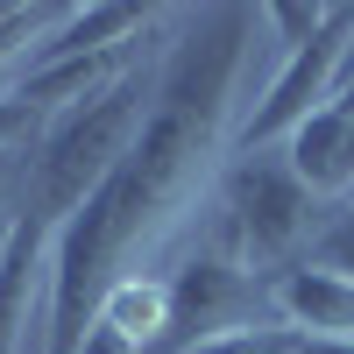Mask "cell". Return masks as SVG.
<instances>
[{
  "mask_svg": "<svg viewBox=\"0 0 354 354\" xmlns=\"http://www.w3.org/2000/svg\"><path fill=\"white\" fill-rule=\"evenodd\" d=\"M255 28H262V8H198L177 28L149 85L142 135L50 248L43 354H78V340L100 319V298L121 277H135L142 255L192 213V198L205 192L213 163L234 142V85H241Z\"/></svg>",
  "mask_w": 354,
  "mask_h": 354,
  "instance_id": "6da1fadb",
  "label": "cell"
},
{
  "mask_svg": "<svg viewBox=\"0 0 354 354\" xmlns=\"http://www.w3.org/2000/svg\"><path fill=\"white\" fill-rule=\"evenodd\" d=\"M149 85H156V78L128 71L106 100L78 106V113H64V121H50V128L36 135V156H21L15 220H36L43 234H64V227L85 213V198L113 177V163L128 156V142L142 135Z\"/></svg>",
  "mask_w": 354,
  "mask_h": 354,
  "instance_id": "7a4b0ae2",
  "label": "cell"
},
{
  "mask_svg": "<svg viewBox=\"0 0 354 354\" xmlns=\"http://www.w3.org/2000/svg\"><path fill=\"white\" fill-rule=\"evenodd\" d=\"M312 213L319 198L290 177L283 156H234L227 177H220V255H234L248 277L277 270L312 241Z\"/></svg>",
  "mask_w": 354,
  "mask_h": 354,
  "instance_id": "3957f363",
  "label": "cell"
},
{
  "mask_svg": "<svg viewBox=\"0 0 354 354\" xmlns=\"http://www.w3.org/2000/svg\"><path fill=\"white\" fill-rule=\"evenodd\" d=\"M347 50H354V0H340V8L326 15V28L283 57V71L262 85V100L241 128H234V156H270L277 142H290L319 106H333V85L347 71Z\"/></svg>",
  "mask_w": 354,
  "mask_h": 354,
  "instance_id": "277c9868",
  "label": "cell"
},
{
  "mask_svg": "<svg viewBox=\"0 0 354 354\" xmlns=\"http://www.w3.org/2000/svg\"><path fill=\"white\" fill-rule=\"evenodd\" d=\"M248 305H255V277L234 255L198 248L185 270L170 277V347L163 354L192 347V340H213V333H234V326H255Z\"/></svg>",
  "mask_w": 354,
  "mask_h": 354,
  "instance_id": "5b68a950",
  "label": "cell"
},
{
  "mask_svg": "<svg viewBox=\"0 0 354 354\" xmlns=\"http://www.w3.org/2000/svg\"><path fill=\"white\" fill-rule=\"evenodd\" d=\"M50 248H57V234H43L36 220L8 213V234H0V354H43Z\"/></svg>",
  "mask_w": 354,
  "mask_h": 354,
  "instance_id": "8992f818",
  "label": "cell"
},
{
  "mask_svg": "<svg viewBox=\"0 0 354 354\" xmlns=\"http://www.w3.org/2000/svg\"><path fill=\"white\" fill-rule=\"evenodd\" d=\"M277 326L298 340H354V283L312 262H290L283 277H270Z\"/></svg>",
  "mask_w": 354,
  "mask_h": 354,
  "instance_id": "52a82bcc",
  "label": "cell"
},
{
  "mask_svg": "<svg viewBox=\"0 0 354 354\" xmlns=\"http://www.w3.org/2000/svg\"><path fill=\"white\" fill-rule=\"evenodd\" d=\"M128 71H135V64H128V50H106V57H57V64L21 71L8 93H15V100H28V106L43 113V121H64V113H78V106L106 100Z\"/></svg>",
  "mask_w": 354,
  "mask_h": 354,
  "instance_id": "ba28073f",
  "label": "cell"
},
{
  "mask_svg": "<svg viewBox=\"0 0 354 354\" xmlns=\"http://www.w3.org/2000/svg\"><path fill=\"white\" fill-rule=\"evenodd\" d=\"M142 28H156L149 8H128V0H100V8H64L57 15V28L28 50L21 71L36 64H57V57H106V50H135Z\"/></svg>",
  "mask_w": 354,
  "mask_h": 354,
  "instance_id": "9c48e42d",
  "label": "cell"
},
{
  "mask_svg": "<svg viewBox=\"0 0 354 354\" xmlns=\"http://www.w3.org/2000/svg\"><path fill=\"white\" fill-rule=\"evenodd\" d=\"M283 163H290V177H298L312 198L354 192V121L340 106H319L312 121L283 142Z\"/></svg>",
  "mask_w": 354,
  "mask_h": 354,
  "instance_id": "30bf717a",
  "label": "cell"
},
{
  "mask_svg": "<svg viewBox=\"0 0 354 354\" xmlns=\"http://www.w3.org/2000/svg\"><path fill=\"white\" fill-rule=\"evenodd\" d=\"M93 326H113V333H128L142 354H156V347H170V277H121L100 298V319Z\"/></svg>",
  "mask_w": 354,
  "mask_h": 354,
  "instance_id": "8fae6325",
  "label": "cell"
},
{
  "mask_svg": "<svg viewBox=\"0 0 354 354\" xmlns=\"http://www.w3.org/2000/svg\"><path fill=\"white\" fill-rule=\"evenodd\" d=\"M177 354H298V333H283V326H234V333L192 340Z\"/></svg>",
  "mask_w": 354,
  "mask_h": 354,
  "instance_id": "7c38bea8",
  "label": "cell"
},
{
  "mask_svg": "<svg viewBox=\"0 0 354 354\" xmlns=\"http://www.w3.org/2000/svg\"><path fill=\"white\" fill-rule=\"evenodd\" d=\"M305 262H312V270H333V277H347V283H354V205H340V213L312 234V255H305Z\"/></svg>",
  "mask_w": 354,
  "mask_h": 354,
  "instance_id": "4fadbf2b",
  "label": "cell"
},
{
  "mask_svg": "<svg viewBox=\"0 0 354 354\" xmlns=\"http://www.w3.org/2000/svg\"><path fill=\"white\" fill-rule=\"evenodd\" d=\"M326 15H333V8H298V0H270V8H262V21L283 36V57H290V50H305L319 28H326Z\"/></svg>",
  "mask_w": 354,
  "mask_h": 354,
  "instance_id": "5bb4252c",
  "label": "cell"
},
{
  "mask_svg": "<svg viewBox=\"0 0 354 354\" xmlns=\"http://www.w3.org/2000/svg\"><path fill=\"white\" fill-rule=\"evenodd\" d=\"M78 354H142L128 333H113V326H93V333H85L78 340Z\"/></svg>",
  "mask_w": 354,
  "mask_h": 354,
  "instance_id": "9a60e30c",
  "label": "cell"
},
{
  "mask_svg": "<svg viewBox=\"0 0 354 354\" xmlns=\"http://www.w3.org/2000/svg\"><path fill=\"white\" fill-rule=\"evenodd\" d=\"M298 354H354V340H298Z\"/></svg>",
  "mask_w": 354,
  "mask_h": 354,
  "instance_id": "2e32d148",
  "label": "cell"
},
{
  "mask_svg": "<svg viewBox=\"0 0 354 354\" xmlns=\"http://www.w3.org/2000/svg\"><path fill=\"white\" fill-rule=\"evenodd\" d=\"M333 106H340L347 121H354V78H340V85H333Z\"/></svg>",
  "mask_w": 354,
  "mask_h": 354,
  "instance_id": "e0dca14e",
  "label": "cell"
},
{
  "mask_svg": "<svg viewBox=\"0 0 354 354\" xmlns=\"http://www.w3.org/2000/svg\"><path fill=\"white\" fill-rule=\"evenodd\" d=\"M340 78H354V50H347V71H340Z\"/></svg>",
  "mask_w": 354,
  "mask_h": 354,
  "instance_id": "ac0fdd59",
  "label": "cell"
}]
</instances>
